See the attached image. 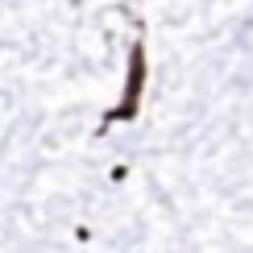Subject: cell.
Returning <instances> with one entry per match:
<instances>
[{
  "label": "cell",
  "mask_w": 253,
  "mask_h": 253,
  "mask_svg": "<svg viewBox=\"0 0 253 253\" xmlns=\"http://www.w3.org/2000/svg\"><path fill=\"white\" fill-rule=\"evenodd\" d=\"M237 46L253 58V21H241V29H237Z\"/></svg>",
  "instance_id": "obj_1"
}]
</instances>
